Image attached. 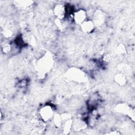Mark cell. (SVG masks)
<instances>
[{
	"label": "cell",
	"instance_id": "cell-1",
	"mask_svg": "<svg viewBox=\"0 0 135 135\" xmlns=\"http://www.w3.org/2000/svg\"><path fill=\"white\" fill-rule=\"evenodd\" d=\"M53 59L51 54L46 53L37 61V74L40 78H43L53 66Z\"/></svg>",
	"mask_w": 135,
	"mask_h": 135
},
{
	"label": "cell",
	"instance_id": "cell-2",
	"mask_svg": "<svg viewBox=\"0 0 135 135\" xmlns=\"http://www.w3.org/2000/svg\"><path fill=\"white\" fill-rule=\"evenodd\" d=\"M66 78L70 81L80 83L85 79V74L80 69L72 68L69 69L66 73Z\"/></svg>",
	"mask_w": 135,
	"mask_h": 135
},
{
	"label": "cell",
	"instance_id": "cell-3",
	"mask_svg": "<svg viewBox=\"0 0 135 135\" xmlns=\"http://www.w3.org/2000/svg\"><path fill=\"white\" fill-rule=\"evenodd\" d=\"M54 114V111L50 104L43 105L38 111L39 116L43 122H47L52 120Z\"/></svg>",
	"mask_w": 135,
	"mask_h": 135
},
{
	"label": "cell",
	"instance_id": "cell-4",
	"mask_svg": "<svg viewBox=\"0 0 135 135\" xmlns=\"http://www.w3.org/2000/svg\"><path fill=\"white\" fill-rule=\"evenodd\" d=\"M115 111L120 114L129 115L131 118H134V111L131 108L125 103H120L116 105Z\"/></svg>",
	"mask_w": 135,
	"mask_h": 135
},
{
	"label": "cell",
	"instance_id": "cell-5",
	"mask_svg": "<svg viewBox=\"0 0 135 135\" xmlns=\"http://www.w3.org/2000/svg\"><path fill=\"white\" fill-rule=\"evenodd\" d=\"M105 14L100 9L95 10L92 14V19L95 27L102 26L105 21Z\"/></svg>",
	"mask_w": 135,
	"mask_h": 135
},
{
	"label": "cell",
	"instance_id": "cell-6",
	"mask_svg": "<svg viewBox=\"0 0 135 135\" xmlns=\"http://www.w3.org/2000/svg\"><path fill=\"white\" fill-rule=\"evenodd\" d=\"M87 19V13L83 8L75 11L72 14V20L77 25H80Z\"/></svg>",
	"mask_w": 135,
	"mask_h": 135
},
{
	"label": "cell",
	"instance_id": "cell-7",
	"mask_svg": "<svg viewBox=\"0 0 135 135\" xmlns=\"http://www.w3.org/2000/svg\"><path fill=\"white\" fill-rule=\"evenodd\" d=\"M53 13L56 18L64 20L66 15V6L63 4H57L53 8Z\"/></svg>",
	"mask_w": 135,
	"mask_h": 135
},
{
	"label": "cell",
	"instance_id": "cell-8",
	"mask_svg": "<svg viewBox=\"0 0 135 135\" xmlns=\"http://www.w3.org/2000/svg\"><path fill=\"white\" fill-rule=\"evenodd\" d=\"M80 29L81 31L86 34L91 33L94 31L96 27L94 23L91 20L86 19L80 25Z\"/></svg>",
	"mask_w": 135,
	"mask_h": 135
},
{
	"label": "cell",
	"instance_id": "cell-9",
	"mask_svg": "<svg viewBox=\"0 0 135 135\" xmlns=\"http://www.w3.org/2000/svg\"><path fill=\"white\" fill-rule=\"evenodd\" d=\"M87 127L86 122L81 119H76L73 120L72 129L76 132L81 131Z\"/></svg>",
	"mask_w": 135,
	"mask_h": 135
},
{
	"label": "cell",
	"instance_id": "cell-10",
	"mask_svg": "<svg viewBox=\"0 0 135 135\" xmlns=\"http://www.w3.org/2000/svg\"><path fill=\"white\" fill-rule=\"evenodd\" d=\"M113 80L115 84L120 86H124L127 83V79L126 75L122 72H118L114 74Z\"/></svg>",
	"mask_w": 135,
	"mask_h": 135
},
{
	"label": "cell",
	"instance_id": "cell-11",
	"mask_svg": "<svg viewBox=\"0 0 135 135\" xmlns=\"http://www.w3.org/2000/svg\"><path fill=\"white\" fill-rule=\"evenodd\" d=\"M72 123H73V120L69 119L65 121H64L62 124V131L64 134H69L71 131L72 130Z\"/></svg>",
	"mask_w": 135,
	"mask_h": 135
},
{
	"label": "cell",
	"instance_id": "cell-12",
	"mask_svg": "<svg viewBox=\"0 0 135 135\" xmlns=\"http://www.w3.org/2000/svg\"><path fill=\"white\" fill-rule=\"evenodd\" d=\"M53 124L56 128H60L62 127V124L63 123V121L62 120L61 114L60 113H55L54 115V117L52 119Z\"/></svg>",
	"mask_w": 135,
	"mask_h": 135
},
{
	"label": "cell",
	"instance_id": "cell-13",
	"mask_svg": "<svg viewBox=\"0 0 135 135\" xmlns=\"http://www.w3.org/2000/svg\"><path fill=\"white\" fill-rule=\"evenodd\" d=\"M1 49L4 54H8L12 51V46L9 43H4L2 44Z\"/></svg>",
	"mask_w": 135,
	"mask_h": 135
},
{
	"label": "cell",
	"instance_id": "cell-14",
	"mask_svg": "<svg viewBox=\"0 0 135 135\" xmlns=\"http://www.w3.org/2000/svg\"><path fill=\"white\" fill-rule=\"evenodd\" d=\"M64 20H60L58 18H55V24L56 26L60 30H62L65 27V25L64 22Z\"/></svg>",
	"mask_w": 135,
	"mask_h": 135
},
{
	"label": "cell",
	"instance_id": "cell-15",
	"mask_svg": "<svg viewBox=\"0 0 135 135\" xmlns=\"http://www.w3.org/2000/svg\"><path fill=\"white\" fill-rule=\"evenodd\" d=\"M116 53L118 55H123L126 53V50L125 47L123 45H120L115 50Z\"/></svg>",
	"mask_w": 135,
	"mask_h": 135
},
{
	"label": "cell",
	"instance_id": "cell-16",
	"mask_svg": "<svg viewBox=\"0 0 135 135\" xmlns=\"http://www.w3.org/2000/svg\"><path fill=\"white\" fill-rule=\"evenodd\" d=\"M62 120L63 121V122L68 120L69 119H72V115L68 112H64L61 114Z\"/></svg>",
	"mask_w": 135,
	"mask_h": 135
},
{
	"label": "cell",
	"instance_id": "cell-17",
	"mask_svg": "<svg viewBox=\"0 0 135 135\" xmlns=\"http://www.w3.org/2000/svg\"><path fill=\"white\" fill-rule=\"evenodd\" d=\"M3 34L4 37H5L6 38H9L12 36L13 32L11 30H10L9 29H6L3 31Z\"/></svg>",
	"mask_w": 135,
	"mask_h": 135
},
{
	"label": "cell",
	"instance_id": "cell-18",
	"mask_svg": "<svg viewBox=\"0 0 135 135\" xmlns=\"http://www.w3.org/2000/svg\"><path fill=\"white\" fill-rule=\"evenodd\" d=\"M107 134H112V135H117V134H121V133L117 130H113V131H110L109 132L107 133Z\"/></svg>",
	"mask_w": 135,
	"mask_h": 135
}]
</instances>
